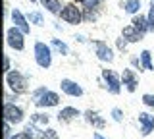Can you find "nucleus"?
<instances>
[{"label":"nucleus","mask_w":154,"mask_h":139,"mask_svg":"<svg viewBox=\"0 0 154 139\" xmlns=\"http://www.w3.org/2000/svg\"><path fill=\"white\" fill-rule=\"evenodd\" d=\"M29 20L35 23V25H42V16H41L38 12H33L31 16H29Z\"/></svg>","instance_id":"21"},{"label":"nucleus","mask_w":154,"mask_h":139,"mask_svg":"<svg viewBox=\"0 0 154 139\" xmlns=\"http://www.w3.org/2000/svg\"><path fill=\"white\" fill-rule=\"evenodd\" d=\"M122 79H123V85H127L129 91H135V87H137V79H135V75H133L131 70H123Z\"/></svg>","instance_id":"14"},{"label":"nucleus","mask_w":154,"mask_h":139,"mask_svg":"<svg viewBox=\"0 0 154 139\" xmlns=\"http://www.w3.org/2000/svg\"><path fill=\"white\" fill-rule=\"evenodd\" d=\"M12 17H14V23H16V27H19L23 33H29V23H27L25 17H23L21 12H19V10H14V12H12Z\"/></svg>","instance_id":"13"},{"label":"nucleus","mask_w":154,"mask_h":139,"mask_svg":"<svg viewBox=\"0 0 154 139\" xmlns=\"http://www.w3.org/2000/svg\"><path fill=\"white\" fill-rule=\"evenodd\" d=\"M77 116H79V110L73 108V106H67V108H62V112L58 114V120L60 122H71Z\"/></svg>","instance_id":"12"},{"label":"nucleus","mask_w":154,"mask_h":139,"mask_svg":"<svg viewBox=\"0 0 154 139\" xmlns=\"http://www.w3.org/2000/svg\"><path fill=\"white\" fill-rule=\"evenodd\" d=\"M141 10V0H127L125 2V12L127 14H137Z\"/></svg>","instance_id":"17"},{"label":"nucleus","mask_w":154,"mask_h":139,"mask_svg":"<svg viewBox=\"0 0 154 139\" xmlns=\"http://www.w3.org/2000/svg\"><path fill=\"white\" fill-rule=\"evenodd\" d=\"M60 87H62V91H64V93L71 95V97H81V95H83V89H81L79 85L75 83V81H71V79H62Z\"/></svg>","instance_id":"7"},{"label":"nucleus","mask_w":154,"mask_h":139,"mask_svg":"<svg viewBox=\"0 0 154 139\" xmlns=\"http://www.w3.org/2000/svg\"><path fill=\"white\" fill-rule=\"evenodd\" d=\"M31 2H37V0H31Z\"/></svg>","instance_id":"33"},{"label":"nucleus","mask_w":154,"mask_h":139,"mask_svg":"<svg viewBox=\"0 0 154 139\" xmlns=\"http://www.w3.org/2000/svg\"><path fill=\"white\" fill-rule=\"evenodd\" d=\"M41 137H42V139H58V137H56V133L52 131V129H46V131H42V133H41Z\"/></svg>","instance_id":"27"},{"label":"nucleus","mask_w":154,"mask_h":139,"mask_svg":"<svg viewBox=\"0 0 154 139\" xmlns=\"http://www.w3.org/2000/svg\"><path fill=\"white\" fill-rule=\"evenodd\" d=\"M4 137L10 139L12 135H10V122H6V126H4Z\"/></svg>","instance_id":"30"},{"label":"nucleus","mask_w":154,"mask_h":139,"mask_svg":"<svg viewBox=\"0 0 154 139\" xmlns=\"http://www.w3.org/2000/svg\"><path fill=\"white\" fill-rule=\"evenodd\" d=\"M133 27H135L139 33H143V35H144V33L148 31V20H146V17H143V16L135 17V20H133Z\"/></svg>","instance_id":"15"},{"label":"nucleus","mask_w":154,"mask_h":139,"mask_svg":"<svg viewBox=\"0 0 154 139\" xmlns=\"http://www.w3.org/2000/svg\"><path fill=\"white\" fill-rule=\"evenodd\" d=\"M94 46H96V56H98L100 60H104V62H112L114 60V54H112V50H110V46L106 45V43L96 41Z\"/></svg>","instance_id":"9"},{"label":"nucleus","mask_w":154,"mask_h":139,"mask_svg":"<svg viewBox=\"0 0 154 139\" xmlns=\"http://www.w3.org/2000/svg\"><path fill=\"white\" fill-rule=\"evenodd\" d=\"M123 39L127 43H137L143 39V33H139L133 25H127V27H123Z\"/></svg>","instance_id":"11"},{"label":"nucleus","mask_w":154,"mask_h":139,"mask_svg":"<svg viewBox=\"0 0 154 139\" xmlns=\"http://www.w3.org/2000/svg\"><path fill=\"white\" fill-rule=\"evenodd\" d=\"M152 4H154V0H152Z\"/></svg>","instance_id":"34"},{"label":"nucleus","mask_w":154,"mask_h":139,"mask_svg":"<svg viewBox=\"0 0 154 139\" xmlns=\"http://www.w3.org/2000/svg\"><path fill=\"white\" fill-rule=\"evenodd\" d=\"M45 8H48V12L52 14H58L60 12V0H42Z\"/></svg>","instance_id":"18"},{"label":"nucleus","mask_w":154,"mask_h":139,"mask_svg":"<svg viewBox=\"0 0 154 139\" xmlns=\"http://www.w3.org/2000/svg\"><path fill=\"white\" fill-rule=\"evenodd\" d=\"M85 118H87V122H89V124H94L96 128H102L104 126V120L98 118V114L93 112V110H87V112H85Z\"/></svg>","instance_id":"16"},{"label":"nucleus","mask_w":154,"mask_h":139,"mask_svg":"<svg viewBox=\"0 0 154 139\" xmlns=\"http://www.w3.org/2000/svg\"><path fill=\"white\" fill-rule=\"evenodd\" d=\"M141 62H143L144 70H154V66H152V62H150V52H148V50H143L141 52Z\"/></svg>","instance_id":"19"},{"label":"nucleus","mask_w":154,"mask_h":139,"mask_svg":"<svg viewBox=\"0 0 154 139\" xmlns=\"http://www.w3.org/2000/svg\"><path fill=\"white\" fill-rule=\"evenodd\" d=\"M62 20L67 21V23H73V25H77V23L83 20V16H81L79 8H77L75 4H67L64 10H62Z\"/></svg>","instance_id":"5"},{"label":"nucleus","mask_w":154,"mask_h":139,"mask_svg":"<svg viewBox=\"0 0 154 139\" xmlns=\"http://www.w3.org/2000/svg\"><path fill=\"white\" fill-rule=\"evenodd\" d=\"M102 77L106 79L110 91H112L114 95H118L119 93V79H118V75H116L112 70H102Z\"/></svg>","instance_id":"8"},{"label":"nucleus","mask_w":154,"mask_h":139,"mask_svg":"<svg viewBox=\"0 0 154 139\" xmlns=\"http://www.w3.org/2000/svg\"><path fill=\"white\" fill-rule=\"evenodd\" d=\"M79 2H81V4H83V6H85V8H89V10H93V8H94V6H96V4H98V2H100V0H79Z\"/></svg>","instance_id":"24"},{"label":"nucleus","mask_w":154,"mask_h":139,"mask_svg":"<svg viewBox=\"0 0 154 139\" xmlns=\"http://www.w3.org/2000/svg\"><path fill=\"white\" fill-rule=\"evenodd\" d=\"M93 139H104V137L100 135V133H94V137H93Z\"/></svg>","instance_id":"32"},{"label":"nucleus","mask_w":154,"mask_h":139,"mask_svg":"<svg viewBox=\"0 0 154 139\" xmlns=\"http://www.w3.org/2000/svg\"><path fill=\"white\" fill-rule=\"evenodd\" d=\"M143 103L146 104V106L154 108V95H143Z\"/></svg>","instance_id":"25"},{"label":"nucleus","mask_w":154,"mask_h":139,"mask_svg":"<svg viewBox=\"0 0 154 139\" xmlns=\"http://www.w3.org/2000/svg\"><path fill=\"white\" fill-rule=\"evenodd\" d=\"M4 118H6V122H10V124H19L23 120V112L16 104L6 103L4 104Z\"/></svg>","instance_id":"6"},{"label":"nucleus","mask_w":154,"mask_h":139,"mask_svg":"<svg viewBox=\"0 0 154 139\" xmlns=\"http://www.w3.org/2000/svg\"><path fill=\"white\" fill-rule=\"evenodd\" d=\"M23 33L19 27H12V29H8L6 33V41H8V45L12 46V49H16V50H23V46H25V43H23Z\"/></svg>","instance_id":"4"},{"label":"nucleus","mask_w":154,"mask_h":139,"mask_svg":"<svg viewBox=\"0 0 154 139\" xmlns=\"http://www.w3.org/2000/svg\"><path fill=\"white\" fill-rule=\"evenodd\" d=\"M60 97L52 91H46V89H38L35 93V104L38 108H46V106H56Z\"/></svg>","instance_id":"1"},{"label":"nucleus","mask_w":154,"mask_h":139,"mask_svg":"<svg viewBox=\"0 0 154 139\" xmlns=\"http://www.w3.org/2000/svg\"><path fill=\"white\" fill-rule=\"evenodd\" d=\"M6 83H8V87L12 91H16V93H25L27 91V79L23 77L19 71H8Z\"/></svg>","instance_id":"3"},{"label":"nucleus","mask_w":154,"mask_h":139,"mask_svg":"<svg viewBox=\"0 0 154 139\" xmlns=\"http://www.w3.org/2000/svg\"><path fill=\"white\" fill-rule=\"evenodd\" d=\"M146 20H148V31H152L154 29V4L150 6V14H148Z\"/></svg>","instance_id":"22"},{"label":"nucleus","mask_w":154,"mask_h":139,"mask_svg":"<svg viewBox=\"0 0 154 139\" xmlns=\"http://www.w3.org/2000/svg\"><path fill=\"white\" fill-rule=\"evenodd\" d=\"M10 139H33V133H29L27 129H25V131L16 133V135H14V137H10Z\"/></svg>","instance_id":"23"},{"label":"nucleus","mask_w":154,"mask_h":139,"mask_svg":"<svg viewBox=\"0 0 154 139\" xmlns=\"http://www.w3.org/2000/svg\"><path fill=\"white\" fill-rule=\"evenodd\" d=\"M52 46H54L56 50H60V54H67V46H66L62 41H58V39H52Z\"/></svg>","instance_id":"20"},{"label":"nucleus","mask_w":154,"mask_h":139,"mask_svg":"<svg viewBox=\"0 0 154 139\" xmlns=\"http://www.w3.org/2000/svg\"><path fill=\"white\" fill-rule=\"evenodd\" d=\"M33 122H38V124H48V116H45V114H35V116H33Z\"/></svg>","instance_id":"26"},{"label":"nucleus","mask_w":154,"mask_h":139,"mask_svg":"<svg viewBox=\"0 0 154 139\" xmlns=\"http://www.w3.org/2000/svg\"><path fill=\"white\" fill-rule=\"evenodd\" d=\"M112 116H114L116 122H122V110H119V108H114L112 110Z\"/></svg>","instance_id":"28"},{"label":"nucleus","mask_w":154,"mask_h":139,"mask_svg":"<svg viewBox=\"0 0 154 139\" xmlns=\"http://www.w3.org/2000/svg\"><path fill=\"white\" fill-rule=\"evenodd\" d=\"M139 122H141V133L143 135H148L154 129V116H150V114L141 112L139 114Z\"/></svg>","instance_id":"10"},{"label":"nucleus","mask_w":154,"mask_h":139,"mask_svg":"<svg viewBox=\"0 0 154 139\" xmlns=\"http://www.w3.org/2000/svg\"><path fill=\"white\" fill-rule=\"evenodd\" d=\"M125 46H127V41L118 39V49H119V50H125Z\"/></svg>","instance_id":"29"},{"label":"nucleus","mask_w":154,"mask_h":139,"mask_svg":"<svg viewBox=\"0 0 154 139\" xmlns=\"http://www.w3.org/2000/svg\"><path fill=\"white\" fill-rule=\"evenodd\" d=\"M4 68H6V70H10V58H8V56L4 58Z\"/></svg>","instance_id":"31"},{"label":"nucleus","mask_w":154,"mask_h":139,"mask_svg":"<svg viewBox=\"0 0 154 139\" xmlns=\"http://www.w3.org/2000/svg\"><path fill=\"white\" fill-rule=\"evenodd\" d=\"M35 60L41 68H50L52 64V52L45 43H35Z\"/></svg>","instance_id":"2"}]
</instances>
